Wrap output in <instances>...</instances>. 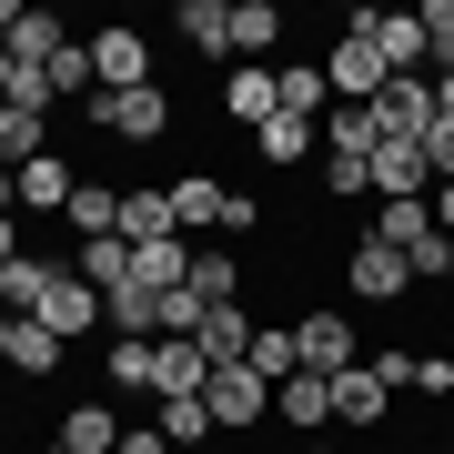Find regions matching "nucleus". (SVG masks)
Listing matches in <instances>:
<instances>
[{
	"mask_svg": "<svg viewBox=\"0 0 454 454\" xmlns=\"http://www.w3.org/2000/svg\"><path fill=\"white\" fill-rule=\"evenodd\" d=\"M253 373H262V384H293V373H303V364H293V324H262L253 333V354H243Z\"/></svg>",
	"mask_w": 454,
	"mask_h": 454,
	"instance_id": "obj_34",
	"label": "nucleus"
},
{
	"mask_svg": "<svg viewBox=\"0 0 454 454\" xmlns=\"http://www.w3.org/2000/svg\"><path fill=\"white\" fill-rule=\"evenodd\" d=\"M172 232L182 223H172V192H162V182H152V192H121V243L131 253H142V243H172Z\"/></svg>",
	"mask_w": 454,
	"mask_h": 454,
	"instance_id": "obj_26",
	"label": "nucleus"
},
{
	"mask_svg": "<svg viewBox=\"0 0 454 454\" xmlns=\"http://www.w3.org/2000/svg\"><path fill=\"white\" fill-rule=\"evenodd\" d=\"M384 414H394V394L373 384V373H333V434H384Z\"/></svg>",
	"mask_w": 454,
	"mask_h": 454,
	"instance_id": "obj_13",
	"label": "nucleus"
},
{
	"mask_svg": "<svg viewBox=\"0 0 454 454\" xmlns=\"http://www.w3.org/2000/svg\"><path fill=\"white\" fill-rule=\"evenodd\" d=\"M41 152H51V121H41V112H0V172L41 162Z\"/></svg>",
	"mask_w": 454,
	"mask_h": 454,
	"instance_id": "obj_32",
	"label": "nucleus"
},
{
	"mask_svg": "<svg viewBox=\"0 0 454 454\" xmlns=\"http://www.w3.org/2000/svg\"><path fill=\"white\" fill-rule=\"evenodd\" d=\"M0 364H11V373H31V384H41V373H61V364H71V343L51 333V324H20V313H11V354H0Z\"/></svg>",
	"mask_w": 454,
	"mask_h": 454,
	"instance_id": "obj_25",
	"label": "nucleus"
},
{
	"mask_svg": "<svg viewBox=\"0 0 454 454\" xmlns=\"http://www.w3.org/2000/svg\"><path fill=\"white\" fill-rule=\"evenodd\" d=\"M373 20V51H384L394 71H434L424 61V11H364Z\"/></svg>",
	"mask_w": 454,
	"mask_h": 454,
	"instance_id": "obj_23",
	"label": "nucleus"
},
{
	"mask_svg": "<svg viewBox=\"0 0 454 454\" xmlns=\"http://www.w3.org/2000/svg\"><path fill=\"white\" fill-rule=\"evenodd\" d=\"M373 192H384V202H424V192H434L424 142H384V152H373Z\"/></svg>",
	"mask_w": 454,
	"mask_h": 454,
	"instance_id": "obj_16",
	"label": "nucleus"
},
{
	"mask_svg": "<svg viewBox=\"0 0 454 454\" xmlns=\"http://www.w3.org/2000/svg\"><path fill=\"white\" fill-rule=\"evenodd\" d=\"M41 324L61 333V343H91V333H101V293H91L82 273H71V262H61V283H51V303H41Z\"/></svg>",
	"mask_w": 454,
	"mask_h": 454,
	"instance_id": "obj_14",
	"label": "nucleus"
},
{
	"mask_svg": "<svg viewBox=\"0 0 454 454\" xmlns=\"http://www.w3.org/2000/svg\"><path fill=\"white\" fill-rule=\"evenodd\" d=\"M293 454H343V444H293Z\"/></svg>",
	"mask_w": 454,
	"mask_h": 454,
	"instance_id": "obj_44",
	"label": "nucleus"
},
{
	"mask_svg": "<svg viewBox=\"0 0 454 454\" xmlns=\"http://www.w3.org/2000/svg\"><path fill=\"white\" fill-rule=\"evenodd\" d=\"M20 253H31V243H20V212H0V273H11Z\"/></svg>",
	"mask_w": 454,
	"mask_h": 454,
	"instance_id": "obj_40",
	"label": "nucleus"
},
{
	"mask_svg": "<svg viewBox=\"0 0 454 454\" xmlns=\"http://www.w3.org/2000/svg\"><path fill=\"white\" fill-rule=\"evenodd\" d=\"M51 444H71V454H121V404H112V394L71 404L61 424H51Z\"/></svg>",
	"mask_w": 454,
	"mask_h": 454,
	"instance_id": "obj_15",
	"label": "nucleus"
},
{
	"mask_svg": "<svg viewBox=\"0 0 454 454\" xmlns=\"http://www.w3.org/2000/svg\"><path fill=\"white\" fill-rule=\"evenodd\" d=\"M414 343H373V354H364V373H373V384H384V394H414Z\"/></svg>",
	"mask_w": 454,
	"mask_h": 454,
	"instance_id": "obj_35",
	"label": "nucleus"
},
{
	"mask_svg": "<svg viewBox=\"0 0 454 454\" xmlns=\"http://www.w3.org/2000/svg\"><path fill=\"white\" fill-rule=\"evenodd\" d=\"M243 253H223V243H192V293H202V303H243Z\"/></svg>",
	"mask_w": 454,
	"mask_h": 454,
	"instance_id": "obj_28",
	"label": "nucleus"
},
{
	"mask_svg": "<svg viewBox=\"0 0 454 454\" xmlns=\"http://www.w3.org/2000/svg\"><path fill=\"white\" fill-rule=\"evenodd\" d=\"M232 61H283V0H232Z\"/></svg>",
	"mask_w": 454,
	"mask_h": 454,
	"instance_id": "obj_17",
	"label": "nucleus"
},
{
	"mask_svg": "<svg viewBox=\"0 0 454 454\" xmlns=\"http://www.w3.org/2000/svg\"><path fill=\"white\" fill-rule=\"evenodd\" d=\"M82 121L101 131V142H131V152H152V142H162V131H172L182 112H172V91L152 82V91H91V101H82Z\"/></svg>",
	"mask_w": 454,
	"mask_h": 454,
	"instance_id": "obj_1",
	"label": "nucleus"
},
{
	"mask_svg": "<svg viewBox=\"0 0 454 454\" xmlns=\"http://www.w3.org/2000/svg\"><path fill=\"white\" fill-rule=\"evenodd\" d=\"M444 243H454V232H444Z\"/></svg>",
	"mask_w": 454,
	"mask_h": 454,
	"instance_id": "obj_48",
	"label": "nucleus"
},
{
	"mask_svg": "<svg viewBox=\"0 0 454 454\" xmlns=\"http://www.w3.org/2000/svg\"><path fill=\"white\" fill-rule=\"evenodd\" d=\"M373 121H384V142H424L434 131V71H394L373 91Z\"/></svg>",
	"mask_w": 454,
	"mask_h": 454,
	"instance_id": "obj_6",
	"label": "nucleus"
},
{
	"mask_svg": "<svg viewBox=\"0 0 454 454\" xmlns=\"http://www.w3.org/2000/svg\"><path fill=\"white\" fill-rule=\"evenodd\" d=\"M324 82H333V101H373V91L394 82V61L373 51V20H364V11L333 31V51H324Z\"/></svg>",
	"mask_w": 454,
	"mask_h": 454,
	"instance_id": "obj_2",
	"label": "nucleus"
},
{
	"mask_svg": "<svg viewBox=\"0 0 454 454\" xmlns=\"http://www.w3.org/2000/svg\"><path fill=\"white\" fill-rule=\"evenodd\" d=\"M11 182H20V223H61V212H71V192H82V172H71L61 152H41V162H20Z\"/></svg>",
	"mask_w": 454,
	"mask_h": 454,
	"instance_id": "obj_8",
	"label": "nucleus"
},
{
	"mask_svg": "<svg viewBox=\"0 0 454 454\" xmlns=\"http://www.w3.org/2000/svg\"><path fill=\"white\" fill-rule=\"evenodd\" d=\"M101 384L112 394H152V343H101Z\"/></svg>",
	"mask_w": 454,
	"mask_h": 454,
	"instance_id": "obj_33",
	"label": "nucleus"
},
{
	"mask_svg": "<svg viewBox=\"0 0 454 454\" xmlns=\"http://www.w3.org/2000/svg\"><path fill=\"white\" fill-rule=\"evenodd\" d=\"M202 384H212L202 343H162V333H152V404H162V394H202Z\"/></svg>",
	"mask_w": 454,
	"mask_h": 454,
	"instance_id": "obj_19",
	"label": "nucleus"
},
{
	"mask_svg": "<svg viewBox=\"0 0 454 454\" xmlns=\"http://www.w3.org/2000/svg\"><path fill=\"white\" fill-rule=\"evenodd\" d=\"M41 454H71V444H41Z\"/></svg>",
	"mask_w": 454,
	"mask_h": 454,
	"instance_id": "obj_45",
	"label": "nucleus"
},
{
	"mask_svg": "<svg viewBox=\"0 0 454 454\" xmlns=\"http://www.w3.org/2000/svg\"><path fill=\"white\" fill-rule=\"evenodd\" d=\"M273 112H283V82H273V61H232V71H223V121L262 131Z\"/></svg>",
	"mask_w": 454,
	"mask_h": 454,
	"instance_id": "obj_10",
	"label": "nucleus"
},
{
	"mask_svg": "<svg viewBox=\"0 0 454 454\" xmlns=\"http://www.w3.org/2000/svg\"><path fill=\"white\" fill-rule=\"evenodd\" d=\"M293 364H303V373H324V384H333V373H354L364 364V333H354V313H293Z\"/></svg>",
	"mask_w": 454,
	"mask_h": 454,
	"instance_id": "obj_3",
	"label": "nucleus"
},
{
	"mask_svg": "<svg viewBox=\"0 0 454 454\" xmlns=\"http://www.w3.org/2000/svg\"><path fill=\"white\" fill-rule=\"evenodd\" d=\"M101 91V71H91V41L82 31H71L61 51H51V101H71V112H82V101Z\"/></svg>",
	"mask_w": 454,
	"mask_h": 454,
	"instance_id": "obj_30",
	"label": "nucleus"
},
{
	"mask_svg": "<svg viewBox=\"0 0 454 454\" xmlns=\"http://www.w3.org/2000/svg\"><path fill=\"white\" fill-rule=\"evenodd\" d=\"M434 232H444V223H434V192H424V202H373V243H394L404 262L434 243Z\"/></svg>",
	"mask_w": 454,
	"mask_h": 454,
	"instance_id": "obj_18",
	"label": "nucleus"
},
{
	"mask_svg": "<svg viewBox=\"0 0 454 454\" xmlns=\"http://www.w3.org/2000/svg\"><path fill=\"white\" fill-rule=\"evenodd\" d=\"M414 394H424V404H454V364L424 354V364H414Z\"/></svg>",
	"mask_w": 454,
	"mask_h": 454,
	"instance_id": "obj_37",
	"label": "nucleus"
},
{
	"mask_svg": "<svg viewBox=\"0 0 454 454\" xmlns=\"http://www.w3.org/2000/svg\"><path fill=\"white\" fill-rule=\"evenodd\" d=\"M343 293H354V303H404V293H414V262L394 253V243H373V232H364L354 262H343Z\"/></svg>",
	"mask_w": 454,
	"mask_h": 454,
	"instance_id": "obj_7",
	"label": "nucleus"
},
{
	"mask_svg": "<svg viewBox=\"0 0 454 454\" xmlns=\"http://www.w3.org/2000/svg\"><path fill=\"white\" fill-rule=\"evenodd\" d=\"M121 454H172V444H162V424H121Z\"/></svg>",
	"mask_w": 454,
	"mask_h": 454,
	"instance_id": "obj_39",
	"label": "nucleus"
},
{
	"mask_svg": "<svg viewBox=\"0 0 454 454\" xmlns=\"http://www.w3.org/2000/svg\"><path fill=\"white\" fill-rule=\"evenodd\" d=\"M82 41H91L101 91H152V82H162V51H152V31H131V20H112V31H82Z\"/></svg>",
	"mask_w": 454,
	"mask_h": 454,
	"instance_id": "obj_4",
	"label": "nucleus"
},
{
	"mask_svg": "<svg viewBox=\"0 0 454 454\" xmlns=\"http://www.w3.org/2000/svg\"><path fill=\"white\" fill-rule=\"evenodd\" d=\"M434 454H454V444H434Z\"/></svg>",
	"mask_w": 454,
	"mask_h": 454,
	"instance_id": "obj_46",
	"label": "nucleus"
},
{
	"mask_svg": "<svg viewBox=\"0 0 454 454\" xmlns=\"http://www.w3.org/2000/svg\"><path fill=\"white\" fill-rule=\"evenodd\" d=\"M253 152H262V162H273V172H303L313 152H324V131H313V121H293V112H273V121L253 131Z\"/></svg>",
	"mask_w": 454,
	"mask_h": 454,
	"instance_id": "obj_22",
	"label": "nucleus"
},
{
	"mask_svg": "<svg viewBox=\"0 0 454 454\" xmlns=\"http://www.w3.org/2000/svg\"><path fill=\"white\" fill-rule=\"evenodd\" d=\"M424 162H434V182H454V121L434 112V131H424Z\"/></svg>",
	"mask_w": 454,
	"mask_h": 454,
	"instance_id": "obj_38",
	"label": "nucleus"
},
{
	"mask_svg": "<svg viewBox=\"0 0 454 454\" xmlns=\"http://www.w3.org/2000/svg\"><path fill=\"white\" fill-rule=\"evenodd\" d=\"M172 31H182V51L232 71V0H172Z\"/></svg>",
	"mask_w": 454,
	"mask_h": 454,
	"instance_id": "obj_12",
	"label": "nucleus"
},
{
	"mask_svg": "<svg viewBox=\"0 0 454 454\" xmlns=\"http://www.w3.org/2000/svg\"><path fill=\"white\" fill-rule=\"evenodd\" d=\"M273 424H283V434H333V384H324V373L273 384Z\"/></svg>",
	"mask_w": 454,
	"mask_h": 454,
	"instance_id": "obj_11",
	"label": "nucleus"
},
{
	"mask_svg": "<svg viewBox=\"0 0 454 454\" xmlns=\"http://www.w3.org/2000/svg\"><path fill=\"white\" fill-rule=\"evenodd\" d=\"M61 262H71V273H82L91 293H112V283H131V243H121V232H101V243H71Z\"/></svg>",
	"mask_w": 454,
	"mask_h": 454,
	"instance_id": "obj_29",
	"label": "nucleus"
},
{
	"mask_svg": "<svg viewBox=\"0 0 454 454\" xmlns=\"http://www.w3.org/2000/svg\"><path fill=\"white\" fill-rule=\"evenodd\" d=\"M0 313H11V303H0Z\"/></svg>",
	"mask_w": 454,
	"mask_h": 454,
	"instance_id": "obj_47",
	"label": "nucleus"
},
{
	"mask_svg": "<svg viewBox=\"0 0 454 454\" xmlns=\"http://www.w3.org/2000/svg\"><path fill=\"white\" fill-rule=\"evenodd\" d=\"M61 223H71V243H101V232H121V182H82Z\"/></svg>",
	"mask_w": 454,
	"mask_h": 454,
	"instance_id": "obj_27",
	"label": "nucleus"
},
{
	"mask_svg": "<svg viewBox=\"0 0 454 454\" xmlns=\"http://www.w3.org/2000/svg\"><path fill=\"white\" fill-rule=\"evenodd\" d=\"M202 404H212L223 434H262V424H273V384H262L253 364H223V373L202 384Z\"/></svg>",
	"mask_w": 454,
	"mask_h": 454,
	"instance_id": "obj_5",
	"label": "nucleus"
},
{
	"mask_svg": "<svg viewBox=\"0 0 454 454\" xmlns=\"http://www.w3.org/2000/svg\"><path fill=\"white\" fill-rule=\"evenodd\" d=\"M324 192H333V202H364V192H373V162H354V152H324Z\"/></svg>",
	"mask_w": 454,
	"mask_h": 454,
	"instance_id": "obj_36",
	"label": "nucleus"
},
{
	"mask_svg": "<svg viewBox=\"0 0 454 454\" xmlns=\"http://www.w3.org/2000/svg\"><path fill=\"white\" fill-rule=\"evenodd\" d=\"M273 82H283V112H293V121H324V101H333L324 61H273Z\"/></svg>",
	"mask_w": 454,
	"mask_h": 454,
	"instance_id": "obj_31",
	"label": "nucleus"
},
{
	"mask_svg": "<svg viewBox=\"0 0 454 454\" xmlns=\"http://www.w3.org/2000/svg\"><path fill=\"white\" fill-rule=\"evenodd\" d=\"M0 212H20V182H11V172H0Z\"/></svg>",
	"mask_w": 454,
	"mask_h": 454,
	"instance_id": "obj_42",
	"label": "nucleus"
},
{
	"mask_svg": "<svg viewBox=\"0 0 454 454\" xmlns=\"http://www.w3.org/2000/svg\"><path fill=\"white\" fill-rule=\"evenodd\" d=\"M434 223H444V232H454V182H434Z\"/></svg>",
	"mask_w": 454,
	"mask_h": 454,
	"instance_id": "obj_41",
	"label": "nucleus"
},
{
	"mask_svg": "<svg viewBox=\"0 0 454 454\" xmlns=\"http://www.w3.org/2000/svg\"><path fill=\"white\" fill-rule=\"evenodd\" d=\"M152 424H162V444H172V454H202L212 434H223L202 394H162V404H152Z\"/></svg>",
	"mask_w": 454,
	"mask_h": 454,
	"instance_id": "obj_21",
	"label": "nucleus"
},
{
	"mask_svg": "<svg viewBox=\"0 0 454 454\" xmlns=\"http://www.w3.org/2000/svg\"><path fill=\"white\" fill-rule=\"evenodd\" d=\"M0 101H11V51H0Z\"/></svg>",
	"mask_w": 454,
	"mask_h": 454,
	"instance_id": "obj_43",
	"label": "nucleus"
},
{
	"mask_svg": "<svg viewBox=\"0 0 454 454\" xmlns=\"http://www.w3.org/2000/svg\"><path fill=\"white\" fill-rule=\"evenodd\" d=\"M324 152H354V162H373V152H384L373 101H333V112H324Z\"/></svg>",
	"mask_w": 454,
	"mask_h": 454,
	"instance_id": "obj_24",
	"label": "nucleus"
},
{
	"mask_svg": "<svg viewBox=\"0 0 454 454\" xmlns=\"http://www.w3.org/2000/svg\"><path fill=\"white\" fill-rule=\"evenodd\" d=\"M253 333H262V324H253V303H212L192 343L212 354V373H223V364H243V354H253Z\"/></svg>",
	"mask_w": 454,
	"mask_h": 454,
	"instance_id": "obj_20",
	"label": "nucleus"
},
{
	"mask_svg": "<svg viewBox=\"0 0 454 454\" xmlns=\"http://www.w3.org/2000/svg\"><path fill=\"white\" fill-rule=\"evenodd\" d=\"M162 192H172V223H182V243L223 232V212H232V182H223V172H182V182H162Z\"/></svg>",
	"mask_w": 454,
	"mask_h": 454,
	"instance_id": "obj_9",
	"label": "nucleus"
}]
</instances>
